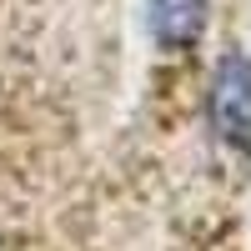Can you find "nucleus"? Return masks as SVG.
<instances>
[{
  "instance_id": "f257e3e1",
  "label": "nucleus",
  "mask_w": 251,
  "mask_h": 251,
  "mask_svg": "<svg viewBox=\"0 0 251 251\" xmlns=\"http://www.w3.org/2000/svg\"><path fill=\"white\" fill-rule=\"evenodd\" d=\"M206 111H211V131L226 146H246L251 136V60L241 50H226L211 71V91H206Z\"/></svg>"
},
{
  "instance_id": "f03ea898",
  "label": "nucleus",
  "mask_w": 251,
  "mask_h": 251,
  "mask_svg": "<svg viewBox=\"0 0 251 251\" xmlns=\"http://www.w3.org/2000/svg\"><path fill=\"white\" fill-rule=\"evenodd\" d=\"M211 0H151V40L161 50H191L206 30Z\"/></svg>"
}]
</instances>
